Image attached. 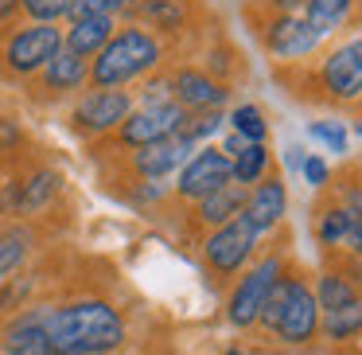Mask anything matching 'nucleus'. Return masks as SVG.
Here are the masks:
<instances>
[{"label": "nucleus", "mask_w": 362, "mask_h": 355, "mask_svg": "<svg viewBox=\"0 0 362 355\" xmlns=\"http://www.w3.org/2000/svg\"><path fill=\"white\" fill-rule=\"evenodd\" d=\"M43 328L55 355H110L125 344V316L102 297L43 308Z\"/></svg>", "instance_id": "f257e3e1"}, {"label": "nucleus", "mask_w": 362, "mask_h": 355, "mask_svg": "<svg viewBox=\"0 0 362 355\" xmlns=\"http://www.w3.org/2000/svg\"><path fill=\"white\" fill-rule=\"evenodd\" d=\"M160 63H164V43L156 40V32H148L141 24L117 28L113 40L90 59V86L125 90L129 82H141L148 74H156Z\"/></svg>", "instance_id": "f03ea898"}, {"label": "nucleus", "mask_w": 362, "mask_h": 355, "mask_svg": "<svg viewBox=\"0 0 362 355\" xmlns=\"http://www.w3.org/2000/svg\"><path fill=\"white\" fill-rule=\"evenodd\" d=\"M59 51H63V28L59 24H28V28H16L4 40L0 63L16 79H35Z\"/></svg>", "instance_id": "7ed1b4c3"}, {"label": "nucleus", "mask_w": 362, "mask_h": 355, "mask_svg": "<svg viewBox=\"0 0 362 355\" xmlns=\"http://www.w3.org/2000/svg\"><path fill=\"white\" fill-rule=\"evenodd\" d=\"M253 250H257V230L238 215V219L222 222L218 230H211V235L203 238V266L211 269L218 281H230L234 274L245 269V261L253 258Z\"/></svg>", "instance_id": "20e7f679"}, {"label": "nucleus", "mask_w": 362, "mask_h": 355, "mask_svg": "<svg viewBox=\"0 0 362 355\" xmlns=\"http://www.w3.org/2000/svg\"><path fill=\"white\" fill-rule=\"evenodd\" d=\"M183 118H187V113H183L175 102L133 106V113H129V118L117 125V133H113V145H117V149L136 152V149H144V145H156V141H168V137H180Z\"/></svg>", "instance_id": "39448f33"}, {"label": "nucleus", "mask_w": 362, "mask_h": 355, "mask_svg": "<svg viewBox=\"0 0 362 355\" xmlns=\"http://www.w3.org/2000/svg\"><path fill=\"white\" fill-rule=\"evenodd\" d=\"M281 269H284V258L269 254V258L253 261V266L238 277V285L230 289V297H226V316H230L234 328H253V324H257L261 305H265L269 289L276 285Z\"/></svg>", "instance_id": "423d86ee"}, {"label": "nucleus", "mask_w": 362, "mask_h": 355, "mask_svg": "<svg viewBox=\"0 0 362 355\" xmlns=\"http://www.w3.org/2000/svg\"><path fill=\"white\" fill-rule=\"evenodd\" d=\"M129 113H133L129 90H86L71 110V129L78 137H113Z\"/></svg>", "instance_id": "0eeeda50"}, {"label": "nucleus", "mask_w": 362, "mask_h": 355, "mask_svg": "<svg viewBox=\"0 0 362 355\" xmlns=\"http://www.w3.org/2000/svg\"><path fill=\"white\" fill-rule=\"evenodd\" d=\"M230 180H234V164H230L226 152L222 149H195L191 160L180 168V176H175V196L195 207L199 199L226 188Z\"/></svg>", "instance_id": "6e6552de"}, {"label": "nucleus", "mask_w": 362, "mask_h": 355, "mask_svg": "<svg viewBox=\"0 0 362 355\" xmlns=\"http://www.w3.org/2000/svg\"><path fill=\"white\" fill-rule=\"evenodd\" d=\"M320 332V305H315V293L308 285V277L300 269H292V285H288V300H284V312L276 320L273 336L281 344H308V339Z\"/></svg>", "instance_id": "1a4fd4ad"}, {"label": "nucleus", "mask_w": 362, "mask_h": 355, "mask_svg": "<svg viewBox=\"0 0 362 355\" xmlns=\"http://www.w3.org/2000/svg\"><path fill=\"white\" fill-rule=\"evenodd\" d=\"M320 86L331 102H358L362 98V40L327 51L320 63Z\"/></svg>", "instance_id": "9d476101"}, {"label": "nucleus", "mask_w": 362, "mask_h": 355, "mask_svg": "<svg viewBox=\"0 0 362 355\" xmlns=\"http://www.w3.org/2000/svg\"><path fill=\"white\" fill-rule=\"evenodd\" d=\"M168 86H172V102L183 113H206V110H222V102L230 98V86L214 82L206 71L199 67H180V71L168 74Z\"/></svg>", "instance_id": "9b49d317"}, {"label": "nucleus", "mask_w": 362, "mask_h": 355, "mask_svg": "<svg viewBox=\"0 0 362 355\" xmlns=\"http://www.w3.org/2000/svg\"><path fill=\"white\" fill-rule=\"evenodd\" d=\"M195 152V145L183 141V137H168V141H156V145H144V149L129 152V172L136 176L141 184H160L183 168Z\"/></svg>", "instance_id": "f8f14e48"}, {"label": "nucleus", "mask_w": 362, "mask_h": 355, "mask_svg": "<svg viewBox=\"0 0 362 355\" xmlns=\"http://www.w3.org/2000/svg\"><path fill=\"white\" fill-rule=\"evenodd\" d=\"M261 43L276 59H304L315 51L320 35L304 24V16H265L261 20Z\"/></svg>", "instance_id": "ddd939ff"}, {"label": "nucleus", "mask_w": 362, "mask_h": 355, "mask_svg": "<svg viewBox=\"0 0 362 355\" xmlns=\"http://www.w3.org/2000/svg\"><path fill=\"white\" fill-rule=\"evenodd\" d=\"M284 207H288V191H284V180L273 172V176H261V180L250 188L245 207H242V219L250 222L257 235H265V230H273L276 222L284 219Z\"/></svg>", "instance_id": "4468645a"}, {"label": "nucleus", "mask_w": 362, "mask_h": 355, "mask_svg": "<svg viewBox=\"0 0 362 355\" xmlns=\"http://www.w3.org/2000/svg\"><path fill=\"white\" fill-rule=\"evenodd\" d=\"M63 191V176L55 168H32L28 176L12 180V215H40L51 207V199Z\"/></svg>", "instance_id": "2eb2a0df"}, {"label": "nucleus", "mask_w": 362, "mask_h": 355, "mask_svg": "<svg viewBox=\"0 0 362 355\" xmlns=\"http://www.w3.org/2000/svg\"><path fill=\"white\" fill-rule=\"evenodd\" d=\"M4 355H55L51 351L47 328H43V308H24L4 324V336H0Z\"/></svg>", "instance_id": "dca6fc26"}, {"label": "nucleus", "mask_w": 362, "mask_h": 355, "mask_svg": "<svg viewBox=\"0 0 362 355\" xmlns=\"http://www.w3.org/2000/svg\"><path fill=\"white\" fill-rule=\"evenodd\" d=\"M90 82V63L71 51H59L40 74H35V86L43 90L47 98H66V94H78L82 86Z\"/></svg>", "instance_id": "f3484780"}, {"label": "nucleus", "mask_w": 362, "mask_h": 355, "mask_svg": "<svg viewBox=\"0 0 362 355\" xmlns=\"http://www.w3.org/2000/svg\"><path fill=\"white\" fill-rule=\"evenodd\" d=\"M113 20L110 16H86V20H71V28L63 32V51H71V55L78 59H94L98 51L105 47V43L113 40Z\"/></svg>", "instance_id": "a211bd4d"}, {"label": "nucleus", "mask_w": 362, "mask_h": 355, "mask_svg": "<svg viewBox=\"0 0 362 355\" xmlns=\"http://www.w3.org/2000/svg\"><path fill=\"white\" fill-rule=\"evenodd\" d=\"M245 196H250V188H242V184H234L230 180L226 188H218V191H211L206 199H199L195 203V222L199 227H211V230H218L222 222H230V219H238L242 215V207H245Z\"/></svg>", "instance_id": "6ab92c4d"}, {"label": "nucleus", "mask_w": 362, "mask_h": 355, "mask_svg": "<svg viewBox=\"0 0 362 355\" xmlns=\"http://www.w3.org/2000/svg\"><path fill=\"white\" fill-rule=\"evenodd\" d=\"M35 250V230L28 222H4L0 230V281H12V274L24 269Z\"/></svg>", "instance_id": "aec40b11"}, {"label": "nucleus", "mask_w": 362, "mask_h": 355, "mask_svg": "<svg viewBox=\"0 0 362 355\" xmlns=\"http://www.w3.org/2000/svg\"><path fill=\"white\" fill-rule=\"evenodd\" d=\"M125 12L141 20V28L156 32H180L187 24V0H133Z\"/></svg>", "instance_id": "412c9836"}, {"label": "nucleus", "mask_w": 362, "mask_h": 355, "mask_svg": "<svg viewBox=\"0 0 362 355\" xmlns=\"http://www.w3.org/2000/svg\"><path fill=\"white\" fill-rule=\"evenodd\" d=\"M351 227H354V219L343 203H323L312 219V230H315V242L320 246H346Z\"/></svg>", "instance_id": "4be33fe9"}, {"label": "nucleus", "mask_w": 362, "mask_h": 355, "mask_svg": "<svg viewBox=\"0 0 362 355\" xmlns=\"http://www.w3.org/2000/svg\"><path fill=\"white\" fill-rule=\"evenodd\" d=\"M351 9H354V0H308L304 4V24L312 28L315 35H327V32H335V28L346 24Z\"/></svg>", "instance_id": "5701e85b"}, {"label": "nucleus", "mask_w": 362, "mask_h": 355, "mask_svg": "<svg viewBox=\"0 0 362 355\" xmlns=\"http://www.w3.org/2000/svg\"><path fill=\"white\" fill-rule=\"evenodd\" d=\"M312 293H315V305H320V316L335 312V308L351 305V300H358V289H354V281L346 274H323Z\"/></svg>", "instance_id": "b1692460"}, {"label": "nucleus", "mask_w": 362, "mask_h": 355, "mask_svg": "<svg viewBox=\"0 0 362 355\" xmlns=\"http://www.w3.org/2000/svg\"><path fill=\"white\" fill-rule=\"evenodd\" d=\"M320 328L327 332L331 339H346V336H354V332H362V297L351 300V305H343V308H335V312H323Z\"/></svg>", "instance_id": "393cba45"}, {"label": "nucleus", "mask_w": 362, "mask_h": 355, "mask_svg": "<svg viewBox=\"0 0 362 355\" xmlns=\"http://www.w3.org/2000/svg\"><path fill=\"white\" fill-rule=\"evenodd\" d=\"M234 184H242V188H250V184H257L261 176H265V168H269V149L265 145H245L242 152H238L234 160Z\"/></svg>", "instance_id": "a878e982"}, {"label": "nucleus", "mask_w": 362, "mask_h": 355, "mask_svg": "<svg viewBox=\"0 0 362 355\" xmlns=\"http://www.w3.org/2000/svg\"><path fill=\"white\" fill-rule=\"evenodd\" d=\"M230 125H234V133L250 145H265V137H269V121L257 106H238V110L230 113Z\"/></svg>", "instance_id": "bb28decb"}, {"label": "nucleus", "mask_w": 362, "mask_h": 355, "mask_svg": "<svg viewBox=\"0 0 362 355\" xmlns=\"http://www.w3.org/2000/svg\"><path fill=\"white\" fill-rule=\"evenodd\" d=\"M288 285H292V269H281V277H276V285L269 289L265 305H261V316H257V324H261L265 332H273V328H276V320H281L284 300H288Z\"/></svg>", "instance_id": "cd10ccee"}, {"label": "nucleus", "mask_w": 362, "mask_h": 355, "mask_svg": "<svg viewBox=\"0 0 362 355\" xmlns=\"http://www.w3.org/2000/svg\"><path fill=\"white\" fill-rule=\"evenodd\" d=\"M218 129H222V110L187 113V118H183V129H180V137H183V141H191V145H199V141H206V137H214Z\"/></svg>", "instance_id": "c85d7f7f"}, {"label": "nucleus", "mask_w": 362, "mask_h": 355, "mask_svg": "<svg viewBox=\"0 0 362 355\" xmlns=\"http://www.w3.org/2000/svg\"><path fill=\"white\" fill-rule=\"evenodd\" d=\"M133 0H71L66 20H86V16H121Z\"/></svg>", "instance_id": "c756f323"}, {"label": "nucleus", "mask_w": 362, "mask_h": 355, "mask_svg": "<svg viewBox=\"0 0 362 355\" xmlns=\"http://www.w3.org/2000/svg\"><path fill=\"white\" fill-rule=\"evenodd\" d=\"M71 0H20V12L32 16V24H55L66 16Z\"/></svg>", "instance_id": "7c9ffc66"}, {"label": "nucleus", "mask_w": 362, "mask_h": 355, "mask_svg": "<svg viewBox=\"0 0 362 355\" xmlns=\"http://www.w3.org/2000/svg\"><path fill=\"white\" fill-rule=\"evenodd\" d=\"M24 145V129H20L16 118H0V157H8Z\"/></svg>", "instance_id": "2f4dec72"}, {"label": "nucleus", "mask_w": 362, "mask_h": 355, "mask_svg": "<svg viewBox=\"0 0 362 355\" xmlns=\"http://www.w3.org/2000/svg\"><path fill=\"white\" fill-rule=\"evenodd\" d=\"M312 137H320V141H327L335 152H343V149H346V137H343V129H339L335 121H331V125H327V121H315V125H312Z\"/></svg>", "instance_id": "473e14b6"}, {"label": "nucleus", "mask_w": 362, "mask_h": 355, "mask_svg": "<svg viewBox=\"0 0 362 355\" xmlns=\"http://www.w3.org/2000/svg\"><path fill=\"white\" fill-rule=\"evenodd\" d=\"M261 4H265L269 16H300V9L308 0H261Z\"/></svg>", "instance_id": "72a5a7b5"}, {"label": "nucleus", "mask_w": 362, "mask_h": 355, "mask_svg": "<svg viewBox=\"0 0 362 355\" xmlns=\"http://www.w3.org/2000/svg\"><path fill=\"white\" fill-rule=\"evenodd\" d=\"M304 180L312 184V188H323V184H327V164H323L320 157H304Z\"/></svg>", "instance_id": "f704fd0d"}, {"label": "nucleus", "mask_w": 362, "mask_h": 355, "mask_svg": "<svg viewBox=\"0 0 362 355\" xmlns=\"http://www.w3.org/2000/svg\"><path fill=\"white\" fill-rule=\"evenodd\" d=\"M16 12H20V0H0V24H8Z\"/></svg>", "instance_id": "c9c22d12"}, {"label": "nucleus", "mask_w": 362, "mask_h": 355, "mask_svg": "<svg viewBox=\"0 0 362 355\" xmlns=\"http://www.w3.org/2000/svg\"><path fill=\"white\" fill-rule=\"evenodd\" d=\"M245 145H250V141H242V137H238V133H230V141H226V149H222V152H226V157H230V160H234V157H238V152H242V149H245Z\"/></svg>", "instance_id": "e433bc0d"}, {"label": "nucleus", "mask_w": 362, "mask_h": 355, "mask_svg": "<svg viewBox=\"0 0 362 355\" xmlns=\"http://www.w3.org/2000/svg\"><path fill=\"white\" fill-rule=\"evenodd\" d=\"M354 133H358V137H362V121H358V125H354Z\"/></svg>", "instance_id": "4c0bfd02"}, {"label": "nucleus", "mask_w": 362, "mask_h": 355, "mask_svg": "<svg viewBox=\"0 0 362 355\" xmlns=\"http://www.w3.org/2000/svg\"><path fill=\"white\" fill-rule=\"evenodd\" d=\"M0 230H4V211H0Z\"/></svg>", "instance_id": "58836bf2"}, {"label": "nucleus", "mask_w": 362, "mask_h": 355, "mask_svg": "<svg viewBox=\"0 0 362 355\" xmlns=\"http://www.w3.org/2000/svg\"><path fill=\"white\" fill-rule=\"evenodd\" d=\"M230 355H238V351H230Z\"/></svg>", "instance_id": "ea45409f"}]
</instances>
